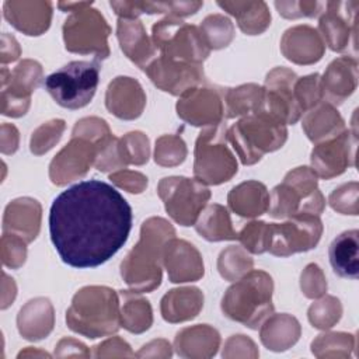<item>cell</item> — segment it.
<instances>
[{
  "instance_id": "cell-1",
  "label": "cell",
  "mask_w": 359,
  "mask_h": 359,
  "mask_svg": "<svg viewBox=\"0 0 359 359\" xmlns=\"http://www.w3.org/2000/svg\"><path fill=\"white\" fill-rule=\"evenodd\" d=\"M132 208L112 185L80 181L62 191L49 210V234L60 259L79 269L112 258L132 229Z\"/></svg>"
},
{
  "instance_id": "cell-2",
  "label": "cell",
  "mask_w": 359,
  "mask_h": 359,
  "mask_svg": "<svg viewBox=\"0 0 359 359\" xmlns=\"http://www.w3.org/2000/svg\"><path fill=\"white\" fill-rule=\"evenodd\" d=\"M100 70L98 60L69 62L45 79V90L63 108H83L95 94Z\"/></svg>"
},
{
  "instance_id": "cell-3",
  "label": "cell",
  "mask_w": 359,
  "mask_h": 359,
  "mask_svg": "<svg viewBox=\"0 0 359 359\" xmlns=\"http://www.w3.org/2000/svg\"><path fill=\"white\" fill-rule=\"evenodd\" d=\"M271 296V276L261 271L251 272L227 290L222 307L230 318L241 321L251 328H257L273 310Z\"/></svg>"
},
{
  "instance_id": "cell-4",
  "label": "cell",
  "mask_w": 359,
  "mask_h": 359,
  "mask_svg": "<svg viewBox=\"0 0 359 359\" xmlns=\"http://www.w3.org/2000/svg\"><path fill=\"white\" fill-rule=\"evenodd\" d=\"M229 140L241 157L244 164L258 161L265 151L280 147L286 139V129L282 122L265 112L257 111L254 116H247L226 132Z\"/></svg>"
},
{
  "instance_id": "cell-5",
  "label": "cell",
  "mask_w": 359,
  "mask_h": 359,
  "mask_svg": "<svg viewBox=\"0 0 359 359\" xmlns=\"http://www.w3.org/2000/svg\"><path fill=\"white\" fill-rule=\"evenodd\" d=\"M153 41L164 57L202 62L209 55V45L195 25H188L175 17H165L153 25Z\"/></svg>"
},
{
  "instance_id": "cell-6",
  "label": "cell",
  "mask_w": 359,
  "mask_h": 359,
  "mask_svg": "<svg viewBox=\"0 0 359 359\" xmlns=\"http://www.w3.org/2000/svg\"><path fill=\"white\" fill-rule=\"evenodd\" d=\"M226 125L220 123L199 133L195 149V175L209 184L227 181L236 171L237 163L226 147Z\"/></svg>"
},
{
  "instance_id": "cell-7",
  "label": "cell",
  "mask_w": 359,
  "mask_h": 359,
  "mask_svg": "<svg viewBox=\"0 0 359 359\" xmlns=\"http://www.w3.org/2000/svg\"><path fill=\"white\" fill-rule=\"evenodd\" d=\"M91 3H84L74 14H72L63 25L66 48L73 52L98 50L101 57H107V36L109 27L104 17L90 7Z\"/></svg>"
},
{
  "instance_id": "cell-8",
  "label": "cell",
  "mask_w": 359,
  "mask_h": 359,
  "mask_svg": "<svg viewBox=\"0 0 359 359\" xmlns=\"http://www.w3.org/2000/svg\"><path fill=\"white\" fill-rule=\"evenodd\" d=\"M321 236V222L310 213L294 215L282 224H268V250L275 255H290L306 251L318 243Z\"/></svg>"
},
{
  "instance_id": "cell-9",
  "label": "cell",
  "mask_w": 359,
  "mask_h": 359,
  "mask_svg": "<svg viewBox=\"0 0 359 359\" xmlns=\"http://www.w3.org/2000/svg\"><path fill=\"white\" fill-rule=\"evenodd\" d=\"M158 194L164 199L167 212L182 226H191L210 192L201 182L184 178L171 177L160 182Z\"/></svg>"
},
{
  "instance_id": "cell-10",
  "label": "cell",
  "mask_w": 359,
  "mask_h": 359,
  "mask_svg": "<svg viewBox=\"0 0 359 359\" xmlns=\"http://www.w3.org/2000/svg\"><path fill=\"white\" fill-rule=\"evenodd\" d=\"M293 81L294 74L285 69H278L268 74L259 111L282 123H294L302 114V107L292 91Z\"/></svg>"
},
{
  "instance_id": "cell-11",
  "label": "cell",
  "mask_w": 359,
  "mask_h": 359,
  "mask_svg": "<svg viewBox=\"0 0 359 359\" xmlns=\"http://www.w3.org/2000/svg\"><path fill=\"white\" fill-rule=\"evenodd\" d=\"M358 1H328L320 18V29L334 50H342L349 42L351 27L355 28Z\"/></svg>"
},
{
  "instance_id": "cell-12",
  "label": "cell",
  "mask_w": 359,
  "mask_h": 359,
  "mask_svg": "<svg viewBox=\"0 0 359 359\" xmlns=\"http://www.w3.org/2000/svg\"><path fill=\"white\" fill-rule=\"evenodd\" d=\"M147 73L156 86L164 91H170L171 94L189 91L201 79V73L196 66H191L184 62H174L164 56H160L147 66Z\"/></svg>"
},
{
  "instance_id": "cell-13",
  "label": "cell",
  "mask_w": 359,
  "mask_h": 359,
  "mask_svg": "<svg viewBox=\"0 0 359 359\" xmlns=\"http://www.w3.org/2000/svg\"><path fill=\"white\" fill-rule=\"evenodd\" d=\"M330 262L337 275L348 279L359 276V231L346 230L330 245Z\"/></svg>"
},
{
  "instance_id": "cell-14",
  "label": "cell",
  "mask_w": 359,
  "mask_h": 359,
  "mask_svg": "<svg viewBox=\"0 0 359 359\" xmlns=\"http://www.w3.org/2000/svg\"><path fill=\"white\" fill-rule=\"evenodd\" d=\"M118 38L122 50L140 67L146 69L147 62L154 55L144 28L140 21L133 18H119L118 21Z\"/></svg>"
},
{
  "instance_id": "cell-15",
  "label": "cell",
  "mask_w": 359,
  "mask_h": 359,
  "mask_svg": "<svg viewBox=\"0 0 359 359\" xmlns=\"http://www.w3.org/2000/svg\"><path fill=\"white\" fill-rule=\"evenodd\" d=\"M349 147V136L346 137L345 132L337 140L317 146L311 153V164L321 177L330 178L341 174L348 163Z\"/></svg>"
},
{
  "instance_id": "cell-16",
  "label": "cell",
  "mask_w": 359,
  "mask_h": 359,
  "mask_svg": "<svg viewBox=\"0 0 359 359\" xmlns=\"http://www.w3.org/2000/svg\"><path fill=\"white\" fill-rule=\"evenodd\" d=\"M323 81L331 102H342V100L355 90L356 63L348 57H341L332 62L324 74Z\"/></svg>"
},
{
  "instance_id": "cell-17",
  "label": "cell",
  "mask_w": 359,
  "mask_h": 359,
  "mask_svg": "<svg viewBox=\"0 0 359 359\" xmlns=\"http://www.w3.org/2000/svg\"><path fill=\"white\" fill-rule=\"evenodd\" d=\"M217 4L233 14L238 27L250 35L259 34L271 21V14L264 1H219Z\"/></svg>"
},
{
  "instance_id": "cell-18",
  "label": "cell",
  "mask_w": 359,
  "mask_h": 359,
  "mask_svg": "<svg viewBox=\"0 0 359 359\" xmlns=\"http://www.w3.org/2000/svg\"><path fill=\"white\" fill-rule=\"evenodd\" d=\"M201 31H202L205 39L209 35H212L213 32H217L215 42H213V48L226 46L233 36V25L230 22V20L223 15H219V14L206 17L202 22Z\"/></svg>"
},
{
  "instance_id": "cell-19",
  "label": "cell",
  "mask_w": 359,
  "mask_h": 359,
  "mask_svg": "<svg viewBox=\"0 0 359 359\" xmlns=\"http://www.w3.org/2000/svg\"><path fill=\"white\" fill-rule=\"evenodd\" d=\"M275 6L279 14L286 18L316 17L325 8V3L321 1H276Z\"/></svg>"
},
{
  "instance_id": "cell-20",
  "label": "cell",
  "mask_w": 359,
  "mask_h": 359,
  "mask_svg": "<svg viewBox=\"0 0 359 359\" xmlns=\"http://www.w3.org/2000/svg\"><path fill=\"white\" fill-rule=\"evenodd\" d=\"M294 97L299 105L303 108L316 104L320 98V88H318V74H311L302 79L294 87Z\"/></svg>"
}]
</instances>
